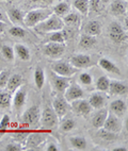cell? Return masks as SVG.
Listing matches in <instances>:
<instances>
[{
  "label": "cell",
  "mask_w": 128,
  "mask_h": 151,
  "mask_svg": "<svg viewBox=\"0 0 128 151\" xmlns=\"http://www.w3.org/2000/svg\"><path fill=\"white\" fill-rule=\"evenodd\" d=\"M34 28L38 33H51L58 30H62L64 28V22L60 16L51 13L46 19L38 24Z\"/></svg>",
  "instance_id": "1"
},
{
  "label": "cell",
  "mask_w": 128,
  "mask_h": 151,
  "mask_svg": "<svg viewBox=\"0 0 128 151\" xmlns=\"http://www.w3.org/2000/svg\"><path fill=\"white\" fill-rule=\"evenodd\" d=\"M50 12H48L45 9H36L33 11L28 12L24 17V24L29 28H34L38 24L43 22L44 19L50 15Z\"/></svg>",
  "instance_id": "2"
},
{
  "label": "cell",
  "mask_w": 128,
  "mask_h": 151,
  "mask_svg": "<svg viewBox=\"0 0 128 151\" xmlns=\"http://www.w3.org/2000/svg\"><path fill=\"white\" fill-rule=\"evenodd\" d=\"M109 37L113 43L122 44L127 41V33L122 24L117 22H112L109 26Z\"/></svg>",
  "instance_id": "3"
},
{
  "label": "cell",
  "mask_w": 128,
  "mask_h": 151,
  "mask_svg": "<svg viewBox=\"0 0 128 151\" xmlns=\"http://www.w3.org/2000/svg\"><path fill=\"white\" fill-rule=\"evenodd\" d=\"M58 118L56 112L51 108H45V110L42 112L41 116H40V122L41 126L44 129H51L56 127L58 124Z\"/></svg>",
  "instance_id": "4"
},
{
  "label": "cell",
  "mask_w": 128,
  "mask_h": 151,
  "mask_svg": "<svg viewBox=\"0 0 128 151\" xmlns=\"http://www.w3.org/2000/svg\"><path fill=\"white\" fill-rule=\"evenodd\" d=\"M65 52V44L49 42L43 47V53L51 59H59Z\"/></svg>",
  "instance_id": "5"
},
{
  "label": "cell",
  "mask_w": 128,
  "mask_h": 151,
  "mask_svg": "<svg viewBox=\"0 0 128 151\" xmlns=\"http://www.w3.org/2000/svg\"><path fill=\"white\" fill-rule=\"evenodd\" d=\"M122 127H123V124H122V120L120 119V117L116 116L115 114L111 113L110 111H108V115L106 117V120H105L103 128L112 133H119L121 132Z\"/></svg>",
  "instance_id": "6"
},
{
  "label": "cell",
  "mask_w": 128,
  "mask_h": 151,
  "mask_svg": "<svg viewBox=\"0 0 128 151\" xmlns=\"http://www.w3.org/2000/svg\"><path fill=\"white\" fill-rule=\"evenodd\" d=\"M52 71L59 76L62 77H72L77 73V68H75L71 63L67 62H56L55 64H52L51 66Z\"/></svg>",
  "instance_id": "7"
},
{
  "label": "cell",
  "mask_w": 128,
  "mask_h": 151,
  "mask_svg": "<svg viewBox=\"0 0 128 151\" xmlns=\"http://www.w3.org/2000/svg\"><path fill=\"white\" fill-rule=\"evenodd\" d=\"M49 79H50V83H51L52 87H54L58 93H60V94H63L64 91L67 88L68 85L71 84L69 78L59 76L54 73V71H51V73H49Z\"/></svg>",
  "instance_id": "8"
},
{
  "label": "cell",
  "mask_w": 128,
  "mask_h": 151,
  "mask_svg": "<svg viewBox=\"0 0 128 151\" xmlns=\"http://www.w3.org/2000/svg\"><path fill=\"white\" fill-rule=\"evenodd\" d=\"M63 97L65 98L67 102H72L77 99L83 97V89L81 88L79 84L71 83L67 86V88L63 93Z\"/></svg>",
  "instance_id": "9"
},
{
  "label": "cell",
  "mask_w": 128,
  "mask_h": 151,
  "mask_svg": "<svg viewBox=\"0 0 128 151\" xmlns=\"http://www.w3.org/2000/svg\"><path fill=\"white\" fill-rule=\"evenodd\" d=\"M40 108L36 105H32L24 112L22 122L27 124H35L40 120Z\"/></svg>",
  "instance_id": "10"
},
{
  "label": "cell",
  "mask_w": 128,
  "mask_h": 151,
  "mask_svg": "<svg viewBox=\"0 0 128 151\" xmlns=\"http://www.w3.org/2000/svg\"><path fill=\"white\" fill-rule=\"evenodd\" d=\"M72 108L73 110L76 112L77 114H79L81 116H88L89 114L92 112V106L90 105L88 100H85L80 98V99H77L75 101H72Z\"/></svg>",
  "instance_id": "11"
},
{
  "label": "cell",
  "mask_w": 128,
  "mask_h": 151,
  "mask_svg": "<svg viewBox=\"0 0 128 151\" xmlns=\"http://www.w3.org/2000/svg\"><path fill=\"white\" fill-rule=\"evenodd\" d=\"M69 63L77 69L81 68H88L92 65V59L88 54H76L71 58Z\"/></svg>",
  "instance_id": "12"
},
{
  "label": "cell",
  "mask_w": 128,
  "mask_h": 151,
  "mask_svg": "<svg viewBox=\"0 0 128 151\" xmlns=\"http://www.w3.org/2000/svg\"><path fill=\"white\" fill-rule=\"evenodd\" d=\"M52 108H54V111L57 114V116L59 118H62L68 112V102L63 96H58L57 98H55L54 102H52Z\"/></svg>",
  "instance_id": "13"
},
{
  "label": "cell",
  "mask_w": 128,
  "mask_h": 151,
  "mask_svg": "<svg viewBox=\"0 0 128 151\" xmlns=\"http://www.w3.org/2000/svg\"><path fill=\"white\" fill-rule=\"evenodd\" d=\"M26 99H27V92H26V88L24 86H19L15 92L14 95L13 101H12V104H13L14 109L16 111L22 110V108L26 103Z\"/></svg>",
  "instance_id": "14"
},
{
  "label": "cell",
  "mask_w": 128,
  "mask_h": 151,
  "mask_svg": "<svg viewBox=\"0 0 128 151\" xmlns=\"http://www.w3.org/2000/svg\"><path fill=\"white\" fill-rule=\"evenodd\" d=\"M108 93L113 96H122L127 93V84L117 80H110Z\"/></svg>",
  "instance_id": "15"
},
{
  "label": "cell",
  "mask_w": 128,
  "mask_h": 151,
  "mask_svg": "<svg viewBox=\"0 0 128 151\" xmlns=\"http://www.w3.org/2000/svg\"><path fill=\"white\" fill-rule=\"evenodd\" d=\"M127 12V0H113L110 4V13L113 16H121Z\"/></svg>",
  "instance_id": "16"
},
{
  "label": "cell",
  "mask_w": 128,
  "mask_h": 151,
  "mask_svg": "<svg viewBox=\"0 0 128 151\" xmlns=\"http://www.w3.org/2000/svg\"><path fill=\"white\" fill-rule=\"evenodd\" d=\"M109 111L111 113L115 114L116 116L121 117L124 116V114L127 111V104L124 100L122 99H115L109 104Z\"/></svg>",
  "instance_id": "17"
},
{
  "label": "cell",
  "mask_w": 128,
  "mask_h": 151,
  "mask_svg": "<svg viewBox=\"0 0 128 151\" xmlns=\"http://www.w3.org/2000/svg\"><path fill=\"white\" fill-rule=\"evenodd\" d=\"M108 115V110L106 109L101 108V109H98V111L96 112L94 115L92 116V126L95 129H101L103 126H104V122L106 120V117Z\"/></svg>",
  "instance_id": "18"
},
{
  "label": "cell",
  "mask_w": 128,
  "mask_h": 151,
  "mask_svg": "<svg viewBox=\"0 0 128 151\" xmlns=\"http://www.w3.org/2000/svg\"><path fill=\"white\" fill-rule=\"evenodd\" d=\"M89 103L92 106V109L98 110V109H101L105 106V104H106V97H105L104 94L101 92L92 93L90 98H89Z\"/></svg>",
  "instance_id": "19"
},
{
  "label": "cell",
  "mask_w": 128,
  "mask_h": 151,
  "mask_svg": "<svg viewBox=\"0 0 128 151\" xmlns=\"http://www.w3.org/2000/svg\"><path fill=\"white\" fill-rule=\"evenodd\" d=\"M98 64H99L101 69H104L107 73H113V75H121L120 68L117 67L111 60L107 59V58H101V59L98 61Z\"/></svg>",
  "instance_id": "20"
},
{
  "label": "cell",
  "mask_w": 128,
  "mask_h": 151,
  "mask_svg": "<svg viewBox=\"0 0 128 151\" xmlns=\"http://www.w3.org/2000/svg\"><path fill=\"white\" fill-rule=\"evenodd\" d=\"M101 33V24L98 20H91L85 27V34L98 36Z\"/></svg>",
  "instance_id": "21"
},
{
  "label": "cell",
  "mask_w": 128,
  "mask_h": 151,
  "mask_svg": "<svg viewBox=\"0 0 128 151\" xmlns=\"http://www.w3.org/2000/svg\"><path fill=\"white\" fill-rule=\"evenodd\" d=\"M22 84V77L18 73H14V75L9 77V80L7 82V88L9 92H15L20 85Z\"/></svg>",
  "instance_id": "22"
},
{
  "label": "cell",
  "mask_w": 128,
  "mask_h": 151,
  "mask_svg": "<svg viewBox=\"0 0 128 151\" xmlns=\"http://www.w3.org/2000/svg\"><path fill=\"white\" fill-rule=\"evenodd\" d=\"M13 49H14L15 54H16L22 61L26 62V61H29V60L31 59L30 50H29V48H28L27 46H25L22 44H16Z\"/></svg>",
  "instance_id": "23"
},
{
  "label": "cell",
  "mask_w": 128,
  "mask_h": 151,
  "mask_svg": "<svg viewBox=\"0 0 128 151\" xmlns=\"http://www.w3.org/2000/svg\"><path fill=\"white\" fill-rule=\"evenodd\" d=\"M7 16H8V18L10 19L12 22H14V24H20V22H24L25 15L19 9L13 8V9L8 10V11H7Z\"/></svg>",
  "instance_id": "24"
},
{
  "label": "cell",
  "mask_w": 128,
  "mask_h": 151,
  "mask_svg": "<svg viewBox=\"0 0 128 151\" xmlns=\"http://www.w3.org/2000/svg\"><path fill=\"white\" fill-rule=\"evenodd\" d=\"M96 43H97L96 36H92V35H89V34H83L80 37L79 47L82 49H91L95 46Z\"/></svg>",
  "instance_id": "25"
},
{
  "label": "cell",
  "mask_w": 128,
  "mask_h": 151,
  "mask_svg": "<svg viewBox=\"0 0 128 151\" xmlns=\"http://www.w3.org/2000/svg\"><path fill=\"white\" fill-rule=\"evenodd\" d=\"M74 8L79 12L81 15L87 16L90 11V4H89V0H75L74 1Z\"/></svg>",
  "instance_id": "26"
},
{
  "label": "cell",
  "mask_w": 128,
  "mask_h": 151,
  "mask_svg": "<svg viewBox=\"0 0 128 151\" xmlns=\"http://www.w3.org/2000/svg\"><path fill=\"white\" fill-rule=\"evenodd\" d=\"M34 83L38 89H42L45 84V73L44 69L40 66L35 68L34 70Z\"/></svg>",
  "instance_id": "27"
},
{
  "label": "cell",
  "mask_w": 128,
  "mask_h": 151,
  "mask_svg": "<svg viewBox=\"0 0 128 151\" xmlns=\"http://www.w3.org/2000/svg\"><path fill=\"white\" fill-rule=\"evenodd\" d=\"M69 143L73 146V148L77 150H85L88 146L87 140L83 136H72L69 138Z\"/></svg>",
  "instance_id": "28"
},
{
  "label": "cell",
  "mask_w": 128,
  "mask_h": 151,
  "mask_svg": "<svg viewBox=\"0 0 128 151\" xmlns=\"http://www.w3.org/2000/svg\"><path fill=\"white\" fill-rule=\"evenodd\" d=\"M109 83H110V79L107 77V76H101V78L97 79L96 81V89L98 92L105 93L108 92V88H109Z\"/></svg>",
  "instance_id": "29"
},
{
  "label": "cell",
  "mask_w": 128,
  "mask_h": 151,
  "mask_svg": "<svg viewBox=\"0 0 128 151\" xmlns=\"http://www.w3.org/2000/svg\"><path fill=\"white\" fill-rule=\"evenodd\" d=\"M62 20L64 24H67V26H71V27H76L80 24V17L76 13H67Z\"/></svg>",
  "instance_id": "30"
},
{
  "label": "cell",
  "mask_w": 128,
  "mask_h": 151,
  "mask_svg": "<svg viewBox=\"0 0 128 151\" xmlns=\"http://www.w3.org/2000/svg\"><path fill=\"white\" fill-rule=\"evenodd\" d=\"M65 33L63 32L62 30H58V31H55V32H51L48 38L49 42L59 44H64L65 43Z\"/></svg>",
  "instance_id": "31"
},
{
  "label": "cell",
  "mask_w": 128,
  "mask_h": 151,
  "mask_svg": "<svg viewBox=\"0 0 128 151\" xmlns=\"http://www.w3.org/2000/svg\"><path fill=\"white\" fill-rule=\"evenodd\" d=\"M12 104V97L6 91H0V108L8 109Z\"/></svg>",
  "instance_id": "32"
},
{
  "label": "cell",
  "mask_w": 128,
  "mask_h": 151,
  "mask_svg": "<svg viewBox=\"0 0 128 151\" xmlns=\"http://www.w3.org/2000/svg\"><path fill=\"white\" fill-rule=\"evenodd\" d=\"M69 12V6L67 2H60L54 8V14L58 16H65Z\"/></svg>",
  "instance_id": "33"
},
{
  "label": "cell",
  "mask_w": 128,
  "mask_h": 151,
  "mask_svg": "<svg viewBox=\"0 0 128 151\" xmlns=\"http://www.w3.org/2000/svg\"><path fill=\"white\" fill-rule=\"evenodd\" d=\"M1 52L2 55L4 57V59L8 60L9 62H13L15 59V52H14L13 47L9 46V45H3L1 48Z\"/></svg>",
  "instance_id": "34"
},
{
  "label": "cell",
  "mask_w": 128,
  "mask_h": 151,
  "mask_svg": "<svg viewBox=\"0 0 128 151\" xmlns=\"http://www.w3.org/2000/svg\"><path fill=\"white\" fill-rule=\"evenodd\" d=\"M9 34L13 36V37L22 38L26 36V30L24 28L19 27V26H13L9 29Z\"/></svg>",
  "instance_id": "35"
},
{
  "label": "cell",
  "mask_w": 128,
  "mask_h": 151,
  "mask_svg": "<svg viewBox=\"0 0 128 151\" xmlns=\"http://www.w3.org/2000/svg\"><path fill=\"white\" fill-rule=\"evenodd\" d=\"M75 126H76L75 120H73L72 118H65L61 122L60 129L63 132H69V131H72L75 128Z\"/></svg>",
  "instance_id": "36"
},
{
  "label": "cell",
  "mask_w": 128,
  "mask_h": 151,
  "mask_svg": "<svg viewBox=\"0 0 128 151\" xmlns=\"http://www.w3.org/2000/svg\"><path fill=\"white\" fill-rule=\"evenodd\" d=\"M78 81H79V84H81L83 86H89L92 84L93 78L89 73H82L78 77Z\"/></svg>",
  "instance_id": "37"
},
{
  "label": "cell",
  "mask_w": 128,
  "mask_h": 151,
  "mask_svg": "<svg viewBox=\"0 0 128 151\" xmlns=\"http://www.w3.org/2000/svg\"><path fill=\"white\" fill-rule=\"evenodd\" d=\"M10 116L9 115H3L0 119V133H4L8 130L10 126Z\"/></svg>",
  "instance_id": "38"
},
{
  "label": "cell",
  "mask_w": 128,
  "mask_h": 151,
  "mask_svg": "<svg viewBox=\"0 0 128 151\" xmlns=\"http://www.w3.org/2000/svg\"><path fill=\"white\" fill-rule=\"evenodd\" d=\"M101 129H103V128H101ZM99 135H101V138H104V139H107V140H113L116 138V133H112L105 129H103L101 132H99Z\"/></svg>",
  "instance_id": "39"
},
{
  "label": "cell",
  "mask_w": 128,
  "mask_h": 151,
  "mask_svg": "<svg viewBox=\"0 0 128 151\" xmlns=\"http://www.w3.org/2000/svg\"><path fill=\"white\" fill-rule=\"evenodd\" d=\"M101 0H89V4H90V9L94 12H101Z\"/></svg>",
  "instance_id": "40"
},
{
  "label": "cell",
  "mask_w": 128,
  "mask_h": 151,
  "mask_svg": "<svg viewBox=\"0 0 128 151\" xmlns=\"http://www.w3.org/2000/svg\"><path fill=\"white\" fill-rule=\"evenodd\" d=\"M9 77H10V73H9L8 70H4V71L1 70V73H0V88L4 87L7 85Z\"/></svg>",
  "instance_id": "41"
},
{
  "label": "cell",
  "mask_w": 128,
  "mask_h": 151,
  "mask_svg": "<svg viewBox=\"0 0 128 151\" xmlns=\"http://www.w3.org/2000/svg\"><path fill=\"white\" fill-rule=\"evenodd\" d=\"M22 150V147L17 144H8L6 147V151H20Z\"/></svg>",
  "instance_id": "42"
},
{
  "label": "cell",
  "mask_w": 128,
  "mask_h": 151,
  "mask_svg": "<svg viewBox=\"0 0 128 151\" xmlns=\"http://www.w3.org/2000/svg\"><path fill=\"white\" fill-rule=\"evenodd\" d=\"M47 151H58L59 149H58V147H57V145L56 144H49L48 146H47Z\"/></svg>",
  "instance_id": "43"
},
{
  "label": "cell",
  "mask_w": 128,
  "mask_h": 151,
  "mask_svg": "<svg viewBox=\"0 0 128 151\" xmlns=\"http://www.w3.org/2000/svg\"><path fill=\"white\" fill-rule=\"evenodd\" d=\"M6 27H7V24H6V22H1V20H0V33L4 31Z\"/></svg>",
  "instance_id": "44"
},
{
  "label": "cell",
  "mask_w": 128,
  "mask_h": 151,
  "mask_svg": "<svg viewBox=\"0 0 128 151\" xmlns=\"http://www.w3.org/2000/svg\"><path fill=\"white\" fill-rule=\"evenodd\" d=\"M113 151H127V149L124 148V147H117V148H114Z\"/></svg>",
  "instance_id": "45"
},
{
  "label": "cell",
  "mask_w": 128,
  "mask_h": 151,
  "mask_svg": "<svg viewBox=\"0 0 128 151\" xmlns=\"http://www.w3.org/2000/svg\"><path fill=\"white\" fill-rule=\"evenodd\" d=\"M0 20H1V22H4V14H3L1 11H0Z\"/></svg>",
  "instance_id": "46"
},
{
  "label": "cell",
  "mask_w": 128,
  "mask_h": 151,
  "mask_svg": "<svg viewBox=\"0 0 128 151\" xmlns=\"http://www.w3.org/2000/svg\"><path fill=\"white\" fill-rule=\"evenodd\" d=\"M101 1L103 3H107V2H109L110 0H101Z\"/></svg>",
  "instance_id": "47"
},
{
  "label": "cell",
  "mask_w": 128,
  "mask_h": 151,
  "mask_svg": "<svg viewBox=\"0 0 128 151\" xmlns=\"http://www.w3.org/2000/svg\"><path fill=\"white\" fill-rule=\"evenodd\" d=\"M7 1H9V2H13V1H16V0H7Z\"/></svg>",
  "instance_id": "48"
},
{
  "label": "cell",
  "mask_w": 128,
  "mask_h": 151,
  "mask_svg": "<svg viewBox=\"0 0 128 151\" xmlns=\"http://www.w3.org/2000/svg\"><path fill=\"white\" fill-rule=\"evenodd\" d=\"M0 73H1V69H0Z\"/></svg>",
  "instance_id": "49"
},
{
  "label": "cell",
  "mask_w": 128,
  "mask_h": 151,
  "mask_svg": "<svg viewBox=\"0 0 128 151\" xmlns=\"http://www.w3.org/2000/svg\"><path fill=\"white\" fill-rule=\"evenodd\" d=\"M0 1H2V0H0Z\"/></svg>",
  "instance_id": "50"
}]
</instances>
